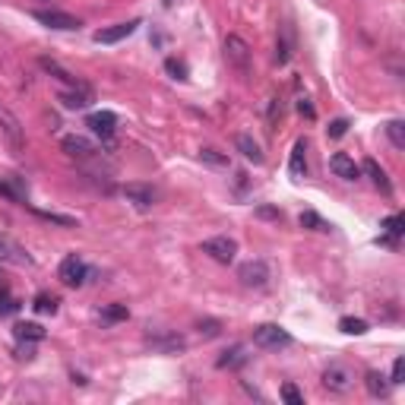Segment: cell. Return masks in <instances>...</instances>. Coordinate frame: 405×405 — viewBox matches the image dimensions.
Instances as JSON below:
<instances>
[{
  "label": "cell",
  "instance_id": "obj_1",
  "mask_svg": "<svg viewBox=\"0 0 405 405\" xmlns=\"http://www.w3.org/2000/svg\"><path fill=\"white\" fill-rule=\"evenodd\" d=\"M222 54H225V64L232 66L234 73L241 76H250V60H254V51L250 45L241 38V35H225V45H222Z\"/></svg>",
  "mask_w": 405,
  "mask_h": 405
},
{
  "label": "cell",
  "instance_id": "obj_2",
  "mask_svg": "<svg viewBox=\"0 0 405 405\" xmlns=\"http://www.w3.org/2000/svg\"><path fill=\"white\" fill-rule=\"evenodd\" d=\"M0 140L7 143L13 152H23L25 149V127L7 105H0Z\"/></svg>",
  "mask_w": 405,
  "mask_h": 405
},
{
  "label": "cell",
  "instance_id": "obj_3",
  "mask_svg": "<svg viewBox=\"0 0 405 405\" xmlns=\"http://www.w3.org/2000/svg\"><path fill=\"white\" fill-rule=\"evenodd\" d=\"M60 149L70 158H76L79 165H89V162H95L101 156V146H95L89 136H79V133H66L64 140H60Z\"/></svg>",
  "mask_w": 405,
  "mask_h": 405
},
{
  "label": "cell",
  "instance_id": "obj_4",
  "mask_svg": "<svg viewBox=\"0 0 405 405\" xmlns=\"http://www.w3.org/2000/svg\"><path fill=\"white\" fill-rule=\"evenodd\" d=\"M254 345L279 352V348L291 345V336H289V330H282L279 323H263V326H256L254 330Z\"/></svg>",
  "mask_w": 405,
  "mask_h": 405
},
{
  "label": "cell",
  "instance_id": "obj_5",
  "mask_svg": "<svg viewBox=\"0 0 405 405\" xmlns=\"http://www.w3.org/2000/svg\"><path fill=\"white\" fill-rule=\"evenodd\" d=\"M238 279L244 289H266L269 279H273V273H269V266H266L263 260H247V263L238 266Z\"/></svg>",
  "mask_w": 405,
  "mask_h": 405
},
{
  "label": "cell",
  "instance_id": "obj_6",
  "mask_svg": "<svg viewBox=\"0 0 405 405\" xmlns=\"http://www.w3.org/2000/svg\"><path fill=\"white\" fill-rule=\"evenodd\" d=\"M58 101L66 108V111H83V108H89L92 101H95V92H92V86H86V83L64 86V89L58 92Z\"/></svg>",
  "mask_w": 405,
  "mask_h": 405
},
{
  "label": "cell",
  "instance_id": "obj_7",
  "mask_svg": "<svg viewBox=\"0 0 405 405\" xmlns=\"http://www.w3.org/2000/svg\"><path fill=\"white\" fill-rule=\"evenodd\" d=\"M92 275V269L79 260V256H66L64 263H60V269H58V279L64 282L66 289H79V285H86V279Z\"/></svg>",
  "mask_w": 405,
  "mask_h": 405
},
{
  "label": "cell",
  "instance_id": "obj_8",
  "mask_svg": "<svg viewBox=\"0 0 405 405\" xmlns=\"http://www.w3.org/2000/svg\"><path fill=\"white\" fill-rule=\"evenodd\" d=\"M203 254H209L215 263H234L238 256V241L228 238V234H219V238H206L203 241Z\"/></svg>",
  "mask_w": 405,
  "mask_h": 405
},
{
  "label": "cell",
  "instance_id": "obj_9",
  "mask_svg": "<svg viewBox=\"0 0 405 405\" xmlns=\"http://www.w3.org/2000/svg\"><path fill=\"white\" fill-rule=\"evenodd\" d=\"M323 386L330 389V393H348V389L355 386V373L348 371L345 364H330L323 371Z\"/></svg>",
  "mask_w": 405,
  "mask_h": 405
},
{
  "label": "cell",
  "instance_id": "obj_10",
  "mask_svg": "<svg viewBox=\"0 0 405 405\" xmlns=\"http://www.w3.org/2000/svg\"><path fill=\"white\" fill-rule=\"evenodd\" d=\"M32 16L38 19L42 25H48V29H60V32H73V29H79V19L70 16V13H64V10H35Z\"/></svg>",
  "mask_w": 405,
  "mask_h": 405
},
{
  "label": "cell",
  "instance_id": "obj_11",
  "mask_svg": "<svg viewBox=\"0 0 405 405\" xmlns=\"http://www.w3.org/2000/svg\"><path fill=\"white\" fill-rule=\"evenodd\" d=\"M0 263H13V266H32V254L23 247V244H16L13 238H7V234H0Z\"/></svg>",
  "mask_w": 405,
  "mask_h": 405
},
{
  "label": "cell",
  "instance_id": "obj_12",
  "mask_svg": "<svg viewBox=\"0 0 405 405\" xmlns=\"http://www.w3.org/2000/svg\"><path fill=\"white\" fill-rule=\"evenodd\" d=\"M136 25H140V19H130V23H114V25H108V29H99L92 38H95L99 45L124 42V38H130V35L136 32Z\"/></svg>",
  "mask_w": 405,
  "mask_h": 405
},
{
  "label": "cell",
  "instance_id": "obj_13",
  "mask_svg": "<svg viewBox=\"0 0 405 405\" xmlns=\"http://www.w3.org/2000/svg\"><path fill=\"white\" fill-rule=\"evenodd\" d=\"M121 193H124L127 203H133V206H140V209L156 206V199H158V193L152 191L149 184H124Z\"/></svg>",
  "mask_w": 405,
  "mask_h": 405
},
{
  "label": "cell",
  "instance_id": "obj_14",
  "mask_svg": "<svg viewBox=\"0 0 405 405\" xmlns=\"http://www.w3.org/2000/svg\"><path fill=\"white\" fill-rule=\"evenodd\" d=\"M86 127H89L95 136H101V140H111V136H114V127H117V114L114 111H95V114L86 117Z\"/></svg>",
  "mask_w": 405,
  "mask_h": 405
},
{
  "label": "cell",
  "instance_id": "obj_15",
  "mask_svg": "<svg viewBox=\"0 0 405 405\" xmlns=\"http://www.w3.org/2000/svg\"><path fill=\"white\" fill-rule=\"evenodd\" d=\"M330 168L342 181H358V177H361V165H355V158L345 156V152H336V156L330 158Z\"/></svg>",
  "mask_w": 405,
  "mask_h": 405
},
{
  "label": "cell",
  "instance_id": "obj_16",
  "mask_svg": "<svg viewBox=\"0 0 405 405\" xmlns=\"http://www.w3.org/2000/svg\"><path fill=\"white\" fill-rule=\"evenodd\" d=\"M234 149L247 158V162H254V165H263V162H266L263 149H260V143H256L254 136H247V133H238V136H234Z\"/></svg>",
  "mask_w": 405,
  "mask_h": 405
},
{
  "label": "cell",
  "instance_id": "obj_17",
  "mask_svg": "<svg viewBox=\"0 0 405 405\" xmlns=\"http://www.w3.org/2000/svg\"><path fill=\"white\" fill-rule=\"evenodd\" d=\"M38 64H42L45 73H51L54 79H58V83H64V86H79V83H83V79H76L70 70H64V66H60L54 58H38Z\"/></svg>",
  "mask_w": 405,
  "mask_h": 405
},
{
  "label": "cell",
  "instance_id": "obj_18",
  "mask_svg": "<svg viewBox=\"0 0 405 405\" xmlns=\"http://www.w3.org/2000/svg\"><path fill=\"white\" fill-rule=\"evenodd\" d=\"M364 386H367V393H371L373 399H386L389 389H393V383H389V377H383L380 371H367V377H364Z\"/></svg>",
  "mask_w": 405,
  "mask_h": 405
},
{
  "label": "cell",
  "instance_id": "obj_19",
  "mask_svg": "<svg viewBox=\"0 0 405 405\" xmlns=\"http://www.w3.org/2000/svg\"><path fill=\"white\" fill-rule=\"evenodd\" d=\"M247 358L250 355H247V348H244V345H232L215 364H219L222 371H238V367H244V364H247Z\"/></svg>",
  "mask_w": 405,
  "mask_h": 405
},
{
  "label": "cell",
  "instance_id": "obj_20",
  "mask_svg": "<svg viewBox=\"0 0 405 405\" xmlns=\"http://www.w3.org/2000/svg\"><path fill=\"white\" fill-rule=\"evenodd\" d=\"M291 174L295 177H304L307 174V140L301 136V140H295V146H291V162H289Z\"/></svg>",
  "mask_w": 405,
  "mask_h": 405
},
{
  "label": "cell",
  "instance_id": "obj_21",
  "mask_svg": "<svg viewBox=\"0 0 405 405\" xmlns=\"http://www.w3.org/2000/svg\"><path fill=\"white\" fill-rule=\"evenodd\" d=\"M361 171L367 174V177H371L373 184H377V187H380L383 193H393V184H389V177H386V171H383L380 165H377V162H373V158H364V165H361Z\"/></svg>",
  "mask_w": 405,
  "mask_h": 405
},
{
  "label": "cell",
  "instance_id": "obj_22",
  "mask_svg": "<svg viewBox=\"0 0 405 405\" xmlns=\"http://www.w3.org/2000/svg\"><path fill=\"white\" fill-rule=\"evenodd\" d=\"M13 336H16L19 342H42L48 332H45L42 323H16V326H13Z\"/></svg>",
  "mask_w": 405,
  "mask_h": 405
},
{
  "label": "cell",
  "instance_id": "obj_23",
  "mask_svg": "<svg viewBox=\"0 0 405 405\" xmlns=\"http://www.w3.org/2000/svg\"><path fill=\"white\" fill-rule=\"evenodd\" d=\"M301 228H307V232H332V225L323 219V215H317L314 209H304V212L298 215Z\"/></svg>",
  "mask_w": 405,
  "mask_h": 405
},
{
  "label": "cell",
  "instance_id": "obj_24",
  "mask_svg": "<svg viewBox=\"0 0 405 405\" xmlns=\"http://www.w3.org/2000/svg\"><path fill=\"white\" fill-rule=\"evenodd\" d=\"M402 225H405V219H402V215H389V219H383V225H380V228H383L386 234L380 238V244H396V241H399V234H402Z\"/></svg>",
  "mask_w": 405,
  "mask_h": 405
},
{
  "label": "cell",
  "instance_id": "obj_25",
  "mask_svg": "<svg viewBox=\"0 0 405 405\" xmlns=\"http://www.w3.org/2000/svg\"><path fill=\"white\" fill-rule=\"evenodd\" d=\"M199 162L209 168H232V158L225 156V152L212 149V146H203V149H199Z\"/></svg>",
  "mask_w": 405,
  "mask_h": 405
},
{
  "label": "cell",
  "instance_id": "obj_26",
  "mask_svg": "<svg viewBox=\"0 0 405 405\" xmlns=\"http://www.w3.org/2000/svg\"><path fill=\"white\" fill-rule=\"evenodd\" d=\"M149 345L158 348V352H184V348H187V342H184L181 336L168 332V336H162V339H152V336H149Z\"/></svg>",
  "mask_w": 405,
  "mask_h": 405
},
{
  "label": "cell",
  "instance_id": "obj_27",
  "mask_svg": "<svg viewBox=\"0 0 405 405\" xmlns=\"http://www.w3.org/2000/svg\"><path fill=\"white\" fill-rule=\"evenodd\" d=\"M101 323H124L127 317H130V310H127V304H105L99 310Z\"/></svg>",
  "mask_w": 405,
  "mask_h": 405
},
{
  "label": "cell",
  "instance_id": "obj_28",
  "mask_svg": "<svg viewBox=\"0 0 405 405\" xmlns=\"http://www.w3.org/2000/svg\"><path fill=\"white\" fill-rule=\"evenodd\" d=\"M339 330L345 332V336H364V332H367V320H361V317H342Z\"/></svg>",
  "mask_w": 405,
  "mask_h": 405
},
{
  "label": "cell",
  "instance_id": "obj_29",
  "mask_svg": "<svg viewBox=\"0 0 405 405\" xmlns=\"http://www.w3.org/2000/svg\"><path fill=\"white\" fill-rule=\"evenodd\" d=\"M58 304H60V301L54 298V295H45V291H42V295H35V301H32L35 314H51V317L58 314Z\"/></svg>",
  "mask_w": 405,
  "mask_h": 405
},
{
  "label": "cell",
  "instance_id": "obj_30",
  "mask_svg": "<svg viewBox=\"0 0 405 405\" xmlns=\"http://www.w3.org/2000/svg\"><path fill=\"white\" fill-rule=\"evenodd\" d=\"M386 136L396 149H405V121H389L386 124Z\"/></svg>",
  "mask_w": 405,
  "mask_h": 405
},
{
  "label": "cell",
  "instance_id": "obj_31",
  "mask_svg": "<svg viewBox=\"0 0 405 405\" xmlns=\"http://www.w3.org/2000/svg\"><path fill=\"white\" fill-rule=\"evenodd\" d=\"M38 219H45V222H54V225H64V228H76V219H70V215H58V212H45V209H32Z\"/></svg>",
  "mask_w": 405,
  "mask_h": 405
},
{
  "label": "cell",
  "instance_id": "obj_32",
  "mask_svg": "<svg viewBox=\"0 0 405 405\" xmlns=\"http://www.w3.org/2000/svg\"><path fill=\"white\" fill-rule=\"evenodd\" d=\"M282 399L289 405H304V396H301V389L295 383H282Z\"/></svg>",
  "mask_w": 405,
  "mask_h": 405
},
{
  "label": "cell",
  "instance_id": "obj_33",
  "mask_svg": "<svg viewBox=\"0 0 405 405\" xmlns=\"http://www.w3.org/2000/svg\"><path fill=\"white\" fill-rule=\"evenodd\" d=\"M19 310V301L10 295V291H0V317H10Z\"/></svg>",
  "mask_w": 405,
  "mask_h": 405
},
{
  "label": "cell",
  "instance_id": "obj_34",
  "mask_svg": "<svg viewBox=\"0 0 405 405\" xmlns=\"http://www.w3.org/2000/svg\"><path fill=\"white\" fill-rule=\"evenodd\" d=\"M165 70L174 76V79H181V83L187 79V64H184V60H177V58H168L165 60Z\"/></svg>",
  "mask_w": 405,
  "mask_h": 405
},
{
  "label": "cell",
  "instance_id": "obj_35",
  "mask_svg": "<svg viewBox=\"0 0 405 405\" xmlns=\"http://www.w3.org/2000/svg\"><path fill=\"white\" fill-rule=\"evenodd\" d=\"M345 133H348V121H345V117H339V121H332V124L326 127V136H330V140H342Z\"/></svg>",
  "mask_w": 405,
  "mask_h": 405
},
{
  "label": "cell",
  "instance_id": "obj_36",
  "mask_svg": "<svg viewBox=\"0 0 405 405\" xmlns=\"http://www.w3.org/2000/svg\"><path fill=\"white\" fill-rule=\"evenodd\" d=\"M0 197H7V199H16V203H23L25 206V193L23 191H16L10 181H0Z\"/></svg>",
  "mask_w": 405,
  "mask_h": 405
},
{
  "label": "cell",
  "instance_id": "obj_37",
  "mask_svg": "<svg viewBox=\"0 0 405 405\" xmlns=\"http://www.w3.org/2000/svg\"><path fill=\"white\" fill-rule=\"evenodd\" d=\"M402 377H405V358H396L393 361V373H389V383L396 386V383H402Z\"/></svg>",
  "mask_w": 405,
  "mask_h": 405
},
{
  "label": "cell",
  "instance_id": "obj_38",
  "mask_svg": "<svg viewBox=\"0 0 405 405\" xmlns=\"http://www.w3.org/2000/svg\"><path fill=\"white\" fill-rule=\"evenodd\" d=\"M219 330H222V323H219V320H203V323H199V332H203L206 339L219 336Z\"/></svg>",
  "mask_w": 405,
  "mask_h": 405
},
{
  "label": "cell",
  "instance_id": "obj_39",
  "mask_svg": "<svg viewBox=\"0 0 405 405\" xmlns=\"http://www.w3.org/2000/svg\"><path fill=\"white\" fill-rule=\"evenodd\" d=\"M298 111L307 117V121H314V117H317V108L310 105V99H304V95H301V99H298Z\"/></svg>",
  "mask_w": 405,
  "mask_h": 405
},
{
  "label": "cell",
  "instance_id": "obj_40",
  "mask_svg": "<svg viewBox=\"0 0 405 405\" xmlns=\"http://www.w3.org/2000/svg\"><path fill=\"white\" fill-rule=\"evenodd\" d=\"M275 60H279V64H289V42H285V38L275 45Z\"/></svg>",
  "mask_w": 405,
  "mask_h": 405
},
{
  "label": "cell",
  "instance_id": "obj_41",
  "mask_svg": "<svg viewBox=\"0 0 405 405\" xmlns=\"http://www.w3.org/2000/svg\"><path fill=\"white\" fill-rule=\"evenodd\" d=\"M256 215H260V219H282V212L279 209H273V206H260L256 209Z\"/></svg>",
  "mask_w": 405,
  "mask_h": 405
},
{
  "label": "cell",
  "instance_id": "obj_42",
  "mask_svg": "<svg viewBox=\"0 0 405 405\" xmlns=\"http://www.w3.org/2000/svg\"><path fill=\"white\" fill-rule=\"evenodd\" d=\"M279 117H282V101L273 99V108H269V124H275Z\"/></svg>",
  "mask_w": 405,
  "mask_h": 405
},
{
  "label": "cell",
  "instance_id": "obj_43",
  "mask_svg": "<svg viewBox=\"0 0 405 405\" xmlns=\"http://www.w3.org/2000/svg\"><path fill=\"white\" fill-rule=\"evenodd\" d=\"M162 3H165V7H168V3H174V0H162Z\"/></svg>",
  "mask_w": 405,
  "mask_h": 405
}]
</instances>
